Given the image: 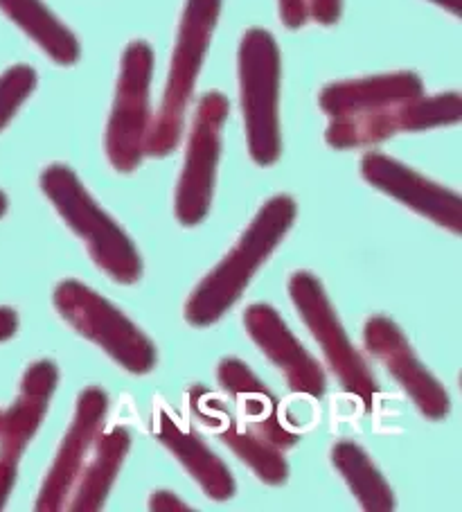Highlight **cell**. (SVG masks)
Here are the masks:
<instances>
[{"label":"cell","instance_id":"e0dca14e","mask_svg":"<svg viewBox=\"0 0 462 512\" xmlns=\"http://www.w3.org/2000/svg\"><path fill=\"white\" fill-rule=\"evenodd\" d=\"M217 377L221 388L233 395L239 409V418H242L248 427H253L257 434L264 436L278 449H287L298 443L300 436L296 431L282 425L278 400H275L269 388L255 377L251 368L235 357H226L221 359Z\"/></svg>","mask_w":462,"mask_h":512},{"label":"cell","instance_id":"4316f807","mask_svg":"<svg viewBox=\"0 0 462 512\" xmlns=\"http://www.w3.org/2000/svg\"><path fill=\"white\" fill-rule=\"evenodd\" d=\"M431 3L444 7L453 16H462V0H431Z\"/></svg>","mask_w":462,"mask_h":512},{"label":"cell","instance_id":"7402d4cb","mask_svg":"<svg viewBox=\"0 0 462 512\" xmlns=\"http://www.w3.org/2000/svg\"><path fill=\"white\" fill-rule=\"evenodd\" d=\"M37 82V70L28 64H16L0 75V131L10 125L16 111L34 93Z\"/></svg>","mask_w":462,"mask_h":512},{"label":"cell","instance_id":"30bf717a","mask_svg":"<svg viewBox=\"0 0 462 512\" xmlns=\"http://www.w3.org/2000/svg\"><path fill=\"white\" fill-rule=\"evenodd\" d=\"M363 343L370 355L388 370L390 377L404 388V393L411 397L426 420H444L449 416L451 400L447 388L417 359L411 343L393 319L388 316L368 319L363 328Z\"/></svg>","mask_w":462,"mask_h":512},{"label":"cell","instance_id":"484cf974","mask_svg":"<svg viewBox=\"0 0 462 512\" xmlns=\"http://www.w3.org/2000/svg\"><path fill=\"white\" fill-rule=\"evenodd\" d=\"M19 330V314L10 307H0V343L12 339Z\"/></svg>","mask_w":462,"mask_h":512},{"label":"cell","instance_id":"d6986e66","mask_svg":"<svg viewBox=\"0 0 462 512\" xmlns=\"http://www.w3.org/2000/svg\"><path fill=\"white\" fill-rule=\"evenodd\" d=\"M129 447L131 436L127 427H111L104 434L100 431L82 467V474L70 492L66 508L73 512L102 510L115 479H118L124 458L129 454Z\"/></svg>","mask_w":462,"mask_h":512},{"label":"cell","instance_id":"cb8c5ba5","mask_svg":"<svg viewBox=\"0 0 462 512\" xmlns=\"http://www.w3.org/2000/svg\"><path fill=\"white\" fill-rule=\"evenodd\" d=\"M149 508L156 510V512H165V510H167V512H170V510H190L181 499H176L174 494H170V492H156V494H151Z\"/></svg>","mask_w":462,"mask_h":512},{"label":"cell","instance_id":"ffe728a7","mask_svg":"<svg viewBox=\"0 0 462 512\" xmlns=\"http://www.w3.org/2000/svg\"><path fill=\"white\" fill-rule=\"evenodd\" d=\"M0 12L14 21L59 66H73L82 46L43 0H0Z\"/></svg>","mask_w":462,"mask_h":512},{"label":"cell","instance_id":"9a60e30c","mask_svg":"<svg viewBox=\"0 0 462 512\" xmlns=\"http://www.w3.org/2000/svg\"><path fill=\"white\" fill-rule=\"evenodd\" d=\"M57 384L59 368L55 361L41 359L25 370L19 397L10 409L0 413V463L19 467L25 447L46 420Z\"/></svg>","mask_w":462,"mask_h":512},{"label":"cell","instance_id":"ac0fdd59","mask_svg":"<svg viewBox=\"0 0 462 512\" xmlns=\"http://www.w3.org/2000/svg\"><path fill=\"white\" fill-rule=\"evenodd\" d=\"M420 95H424V84L415 73H390L327 84L318 102L330 118H343L395 107Z\"/></svg>","mask_w":462,"mask_h":512},{"label":"cell","instance_id":"3957f363","mask_svg":"<svg viewBox=\"0 0 462 512\" xmlns=\"http://www.w3.org/2000/svg\"><path fill=\"white\" fill-rule=\"evenodd\" d=\"M39 183L61 219L82 237L97 267L120 285H136L142 276L136 244L97 206L77 174L68 165L57 163L41 172Z\"/></svg>","mask_w":462,"mask_h":512},{"label":"cell","instance_id":"7a4b0ae2","mask_svg":"<svg viewBox=\"0 0 462 512\" xmlns=\"http://www.w3.org/2000/svg\"><path fill=\"white\" fill-rule=\"evenodd\" d=\"M219 12L221 0H185L163 102L149 125L145 154L165 158L179 147L185 116H188L194 86H197L203 59L217 28Z\"/></svg>","mask_w":462,"mask_h":512},{"label":"cell","instance_id":"8992f818","mask_svg":"<svg viewBox=\"0 0 462 512\" xmlns=\"http://www.w3.org/2000/svg\"><path fill=\"white\" fill-rule=\"evenodd\" d=\"M289 296L300 319L305 321L312 337L321 346L327 364H330L332 373L339 379L343 391L357 397L363 409H372L379 393V384L372 377L366 361L359 355V350L352 346L350 337L345 334L321 280L307 271L293 273L289 280Z\"/></svg>","mask_w":462,"mask_h":512},{"label":"cell","instance_id":"5bb4252c","mask_svg":"<svg viewBox=\"0 0 462 512\" xmlns=\"http://www.w3.org/2000/svg\"><path fill=\"white\" fill-rule=\"evenodd\" d=\"M244 328L266 357L278 366L293 393L321 400L327 388L325 370L293 337L282 316L266 303H255L244 312Z\"/></svg>","mask_w":462,"mask_h":512},{"label":"cell","instance_id":"d4e9b609","mask_svg":"<svg viewBox=\"0 0 462 512\" xmlns=\"http://www.w3.org/2000/svg\"><path fill=\"white\" fill-rule=\"evenodd\" d=\"M14 483H16V467L0 463V510L5 508L7 499H10Z\"/></svg>","mask_w":462,"mask_h":512},{"label":"cell","instance_id":"277c9868","mask_svg":"<svg viewBox=\"0 0 462 512\" xmlns=\"http://www.w3.org/2000/svg\"><path fill=\"white\" fill-rule=\"evenodd\" d=\"M237 73L248 154L260 167H271L282 154L278 113L282 59L269 30L251 28L244 32L237 52Z\"/></svg>","mask_w":462,"mask_h":512},{"label":"cell","instance_id":"7c38bea8","mask_svg":"<svg viewBox=\"0 0 462 512\" xmlns=\"http://www.w3.org/2000/svg\"><path fill=\"white\" fill-rule=\"evenodd\" d=\"M106 411H109V397L102 388L91 386L79 393L75 418L70 422V429L61 440L59 452L41 485L37 506H34L39 512H57L66 508L95 438L104 429Z\"/></svg>","mask_w":462,"mask_h":512},{"label":"cell","instance_id":"6da1fadb","mask_svg":"<svg viewBox=\"0 0 462 512\" xmlns=\"http://www.w3.org/2000/svg\"><path fill=\"white\" fill-rule=\"evenodd\" d=\"M296 213V201L287 194L264 203L226 258L190 294L183 314L192 328L215 325L242 298L255 271L269 260L296 222Z\"/></svg>","mask_w":462,"mask_h":512},{"label":"cell","instance_id":"52a82bcc","mask_svg":"<svg viewBox=\"0 0 462 512\" xmlns=\"http://www.w3.org/2000/svg\"><path fill=\"white\" fill-rule=\"evenodd\" d=\"M151 75H154V50L145 41H131L122 55L104 140L106 156L115 172H133L145 156V140L151 125Z\"/></svg>","mask_w":462,"mask_h":512},{"label":"cell","instance_id":"603a6c76","mask_svg":"<svg viewBox=\"0 0 462 512\" xmlns=\"http://www.w3.org/2000/svg\"><path fill=\"white\" fill-rule=\"evenodd\" d=\"M309 19L321 25H334L341 19V0H307Z\"/></svg>","mask_w":462,"mask_h":512},{"label":"cell","instance_id":"9c48e42d","mask_svg":"<svg viewBox=\"0 0 462 512\" xmlns=\"http://www.w3.org/2000/svg\"><path fill=\"white\" fill-rule=\"evenodd\" d=\"M462 120L460 93H440L413 97L395 107L357 113V116L332 118L325 131L327 145L334 149H357L379 145L404 131H426L458 125Z\"/></svg>","mask_w":462,"mask_h":512},{"label":"cell","instance_id":"83f0119b","mask_svg":"<svg viewBox=\"0 0 462 512\" xmlns=\"http://www.w3.org/2000/svg\"><path fill=\"white\" fill-rule=\"evenodd\" d=\"M7 213V197L5 192H0V217H3Z\"/></svg>","mask_w":462,"mask_h":512},{"label":"cell","instance_id":"5b68a950","mask_svg":"<svg viewBox=\"0 0 462 512\" xmlns=\"http://www.w3.org/2000/svg\"><path fill=\"white\" fill-rule=\"evenodd\" d=\"M55 310L70 328L93 341L131 375H147L156 368L158 352L145 334L109 300L79 280L59 282L52 296Z\"/></svg>","mask_w":462,"mask_h":512},{"label":"cell","instance_id":"4fadbf2b","mask_svg":"<svg viewBox=\"0 0 462 512\" xmlns=\"http://www.w3.org/2000/svg\"><path fill=\"white\" fill-rule=\"evenodd\" d=\"M190 409L203 425L212 429L221 443L228 445L257 474V479L269 485H282L289 479V465L282 449L271 445L253 427L235 416L230 406L212 395L208 388L194 386L190 391Z\"/></svg>","mask_w":462,"mask_h":512},{"label":"cell","instance_id":"2e32d148","mask_svg":"<svg viewBox=\"0 0 462 512\" xmlns=\"http://www.w3.org/2000/svg\"><path fill=\"white\" fill-rule=\"evenodd\" d=\"M151 434L170 449L176 456L185 472L201 485L206 497L212 501H228L235 494L233 472L228 470L226 463L194 434V429L185 427L183 422L172 416L170 411L158 406L151 418Z\"/></svg>","mask_w":462,"mask_h":512},{"label":"cell","instance_id":"8fae6325","mask_svg":"<svg viewBox=\"0 0 462 512\" xmlns=\"http://www.w3.org/2000/svg\"><path fill=\"white\" fill-rule=\"evenodd\" d=\"M361 174L372 188L386 192L417 215L431 219L453 235L462 233V199L458 192L426 179L397 158L381 152H368L361 158Z\"/></svg>","mask_w":462,"mask_h":512},{"label":"cell","instance_id":"ba28073f","mask_svg":"<svg viewBox=\"0 0 462 512\" xmlns=\"http://www.w3.org/2000/svg\"><path fill=\"white\" fill-rule=\"evenodd\" d=\"M228 116L230 102L224 93L210 91L201 95L174 197V213L181 226H197L208 215L212 194H215L221 131Z\"/></svg>","mask_w":462,"mask_h":512},{"label":"cell","instance_id":"44dd1931","mask_svg":"<svg viewBox=\"0 0 462 512\" xmlns=\"http://www.w3.org/2000/svg\"><path fill=\"white\" fill-rule=\"evenodd\" d=\"M332 463L336 467L350 492L357 497L366 512H390L395 508V497L384 476L370 461L357 443L341 440L332 447Z\"/></svg>","mask_w":462,"mask_h":512}]
</instances>
